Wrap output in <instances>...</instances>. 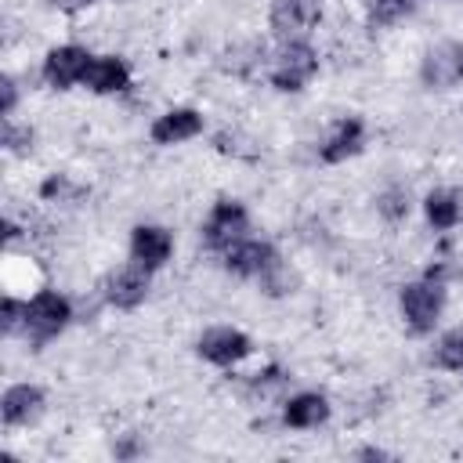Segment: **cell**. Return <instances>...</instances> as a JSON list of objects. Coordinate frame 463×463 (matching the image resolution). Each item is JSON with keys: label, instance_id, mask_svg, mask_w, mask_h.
<instances>
[{"label": "cell", "instance_id": "22", "mask_svg": "<svg viewBox=\"0 0 463 463\" xmlns=\"http://www.w3.org/2000/svg\"><path fill=\"white\" fill-rule=\"evenodd\" d=\"M405 210H409V203H405V195H402V192H387V195H380V213H383V217L398 221Z\"/></svg>", "mask_w": 463, "mask_h": 463}, {"label": "cell", "instance_id": "16", "mask_svg": "<svg viewBox=\"0 0 463 463\" xmlns=\"http://www.w3.org/2000/svg\"><path fill=\"white\" fill-rule=\"evenodd\" d=\"M326 420H329V402L318 391H300L282 409V423L293 427V430H311V427H318Z\"/></svg>", "mask_w": 463, "mask_h": 463}, {"label": "cell", "instance_id": "13", "mask_svg": "<svg viewBox=\"0 0 463 463\" xmlns=\"http://www.w3.org/2000/svg\"><path fill=\"white\" fill-rule=\"evenodd\" d=\"M83 87L94 94H119L130 87V69L119 54H94L83 76Z\"/></svg>", "mask_w": 463, "mask_h": 463}, {"label": "cell", "instance_id": "3", "mask_svg": "<svg viewBox=\"0 0 463 463\" xmlns=\"http://www.w3.org/2000/svg\"><path fill=\"white\" fill-rule=\"evenodd\" d=\"M246 232H250V213H246V206L239 199H217L210 206L206 224H203V239H206L210 250H221L224 253L228 246H235L239 239H246Z\"/></svg>", "mask_w": 463, "mask_h": 463}, {"label": "cell", "instance_id": "11", "mask_svg": "<svg viewBox=\"0 0 463 463\" xmlns=\"http://www.w3.org/2000/svg\"><path fill=\"white\" fill-rule=\"evenodd\" d=\"M174 253V239L166 228L159 224H137L130 232V260L148 268V271H159Z\"/></svg>", "mask_w": 463, "mask_h": 463}, {"label": "cell", "instance_id": "19", "mask_svg": "<svg viewBox=\"0 0 463 463\" xmlns=\"http://www.w3.org/2000/svg\"><path fill=\"white\" fill-rule=\"evenodd\" d=\"M434 362L449 373H463V329H452L438 340L434 347Z\"/></svg>", "mask_w": 463, "mask_h": 463}, {"label": "cell", "instance_id": "10", "mask_svg": "<svg viewBox=\"0 0 463 463\" xmlns=\"http://www.w3.org/2000/svg\"><path fill=\"white\" fill-rule=\"evenodd\" d=\"M195 351H199V358H206L210 365H235V362H242V358L253 351V344H250V336H246L242 329L213 326V329H206V333L199 336Z\"/></svg>", "mask_w": 463, "mask_h": 463}, {"label": "cell", "instance_id": "23", "mask_svg": "<svg viewBox=\"0 0 463 463\" xmlns=\"http://www.w3.org/2000/svg\"><path fill=\"white\" fill-rule=\"evenodd\" d=\"M0 90H4V116H11V112H14V98H18V94H14V80H11V76H4Z\"/></svg>", "mask_w": 463, "mask_h": 463}, {"label": "cell", "instance_id": "15", "mask_svg": "<svg viewBox=\"0 0 463 463\" xmlns=\"http://www.w3.org/2000/svg\"><path fill=\"white\" fill-rule=\"evenodd\" d=\"M43 412V391L36 383H14L0 398V416L7 427H25Z\"/></svg>", "mask_w": 463, "mask_h": 463}, {"label": "cell", "instance_id": "24", "mask_svg": "<svg viewBox=\"0 0 463 463\" xmlns=\"http://www.w3.org/2000/svg\"><path fill=\"white\" fill-rule=\"evenodd\" d=\"M87 4H94V0H51V7H58V11H83Z\"/></svg>", "mask_w": 463, "mask_h": 463}, {"label": "cell", "instance_id": "7", "mask_svg": "<svg viewBox=\"0 0 463 463\" xmlns=\"http://www.w3.org/2000/svg\"><path fill=\"white\" fill-rule=\"evenodd\" d=\"M322 22V0H275L268 25L282 40H304Z\"/></svg>", "mask_w": 463, "mask_h": 463}, {"label": "cell", "instance_id": "2", "mask_svg": "<svg viewBox=\"0 0 463 463\" xmlns=\"http://www.w3.org/2000/svg\"><path fill=\"white\" fill-rule=\"evenodd\" d=\"M398 307H402V318L409 322L412 333H430L434 322L441 318V307H445V286L434 275L405 282L398 293Z\"/></svg>", "mask_w": 463, "mask_h": 463}, {"label": "cell", "instance_id": "5", "mask_svg": "<svg viewBox=\"0 0 463 463\" xmlns=\"http://www.w3.org/2000/svg\"><path fill=\"white\" fill-rule=\"evenodd\" d=\"M420 80H423V87H430V90H449V87H456V83L463 80V43H456V40L434 43V47L423 54V61H420Z\"/></svg>", "mask_w": 463, "mask_h": 463}, {"label": "cell", "instance_id": "20", "mask_svg": "<svg viewBox=\"0 0 463 463\" xmlns=\"http://www.w3.org/2000/svg\"><path fill=\"white\" fill-rule=\"evenodd\" d=\"M4 148L7 152H29L33 148V130L29 127H14L7 119V127H4Z\"/></svg>", "mask_w": 463, "mask_h": 463}, {"label": "cell", "instance_id": "9", "mask_svg": "<svg viewBox=\"0 0 463 463\" xmlns=\"http://www.w3.org/2000/svg\"><path fill=\"white\" fill-rule=\"evenodd\" d=\"M148 286H152V271L141 268V264H134V260L123 264V268H116V271H109L105 282H101L105 300H109L112 307H123V311L137 307V304L148 297Z\"/></svg>", "mask_w": 463, "mask_h": 463}, {"label": "cell", "instance_id": "1", "mask_svg": "<svg viewBox=\"0 0 463 463\" xmlns=\"http://www.w3.org/2000/svg\"><path fill=\"white\" fill-rule=\"evenodd\" d=\"M315 72H318V54H315V47H311L307 40H286V43L275 51V58H271L268 80H271L275 90L293 94V90H304Z\"/></svg>", "mask_w": 463, "mask_h": 463}, {"label": "cell", "instance_id": "21", "mask_svg": "<svg viewBox=\"0 0 463 463\" xmlns=\"http://www.w3.org/2000/svg\"><path fill=\"white\" fill-rule=\"evenodd\" d=\"M18 326H25V304L14 297H4V333H14Z\"/></svg>", "mask_w": 463, "mask_h": 463}, {"label": "cell", "instance_id": "12", "mask_svg": "<svg viewBox=\"0 0 463 463\" xmlns=\"http://www.w3.org/2000/svg\"><path fill=\"white\" fill-rule=\"evenodd\" d=\"M362 145H365V123L358 116H344V119L333 123V130L318 145V159L322 163H344V159L358 156Z\"/></svg>", "mask_w": 463, "mask_h": 463}, {"label": "cell", "instance_id": "4", "mask_svg": "<svg viewBox=\"0 0 463 463\" xmlns=\"http://www.w3.org/2000/svg\"><path fill=\"white\" fill-rule=\"evenodd\" d=\"M72 318V304L58 289H40L33 300H25V333L33 340L58 336Z\"/></svg>", "mask_w": 463, "mask_h": 463}, {"label": "cell", "instance_id": "18", "mask_svg": "<svg viewBox=\"0 0 463 463\" xmlns=\"http://www.w3.org/2000/svg\"><path fill=\"white\" fill-rule=\"evenodd\" d=\"M412 7H416V0H365V22L383 29V25H394L405 14H412Z\"/></svg>", "mask_w": 463, "mask_h": 463}, {"label": "cell", "instance_id": "6", "mask_svg": "<svg viewBox=\"0 0 463 463\" xmlns=\"http://www.w3.org/2000/svg\"><path fill=\"white\" fill-rule=\"evenodd\" d=\"M224 268L239 279H264L271 268H279V253L268 239H239L224 250Z\"/></svg>", "mask_w": 463, "mask_h": 463}, {"label": "cell", "instance_id": "8", "mask_svg": "<svg viewBox=\"0 0 463 463\" xmlns=\"http://www.w3.org/2000/svg\"><path fill=\"white\" fill-rule=\"evenodd\" d=\"M90 58H94V54H90L87 47H80V43L51 47L47 58H43V80H47L54 90H69L72 83H83Z\"/></svg>", "mask_w": 463, "mask_h": 463}, {"label": "cell", "instance_id": "14", "mask_svg": "<svg viewBox=\"0 0 463 463\" xmlns=\"http://www.w3.org/2000/svg\"><path fill=\"white\" fill-rule=\"evenodd\" d=\"M195 134H203V116H199L195 109H188V105L166 109V112L152 123V130H148V137H152L156 145H181V141H188V137H195Z\"/></svg>", "mask_w": 463, "mask_h": 463}, {"label": "cell", "instance_id": "17", "mask_svg": "<svg viewBox=\"0 0 463 463\" xmlns=\"http://www.w3.org/2000/svg\"><path fill=\"white\" fill-rule=\"evenodd\" d=\"M423 213H427L430 228H438V232L456 228L459 217H463V192H456V188H434L423 199Z\"/></svg>", "mask_w": 463, "mask_h": 463}]
</instances>
